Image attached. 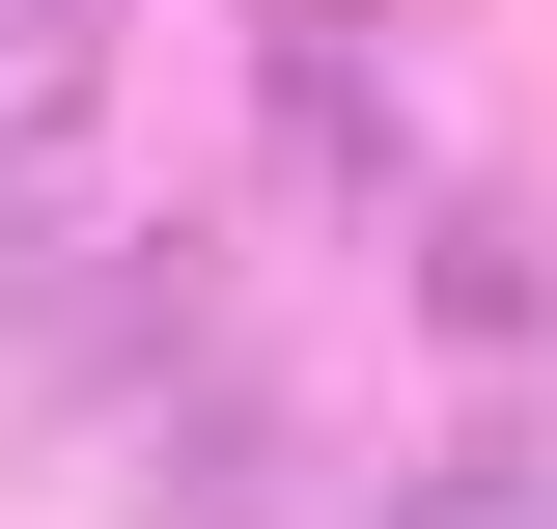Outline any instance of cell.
<instances>
[{"mask_svg": "<svg viewBox=\"0 0 557 529\" xmlns=\"http://www.w3.org/2000/svg\"><path fill=\"white\" fill-rule=\"evenodd\" d=\"M418 307L474 334V362H502V334H557V223H530V196H446V223H418Z\"/></svg>", "mask_w": 557, "mask_h": 529, "instance_id": "cell-2", "label": "cell"}, {"mask_svg": "<svg viewBox=\"0 0 557 529\" xmlns=\"http://www.w3.org/2000/svg\"><path fill=\"white\" fill-rule=\"evenodd\" d=\"M362 529H557V446H530V418H474V446H418Z\"/></svg>", "mask_w": 557, "mask_h": 529, "instance_id": "cell-3", "label": "cell"}, {"mask_svg": "<svg viewBox=\"0 0 557 529\" xmlns=\"http://www.w3.org/2000/svg\"><path fill=\"white\" fill-rule=\"evenodd\" d=\"M251 84H278V168H307L335 223H391V168H418V112L362 84V28H335V0H278V28H251Z\"/></svg>", "mask_w": 557, "mask_h": 529, "instance_id": "cell-1", "label": "cell"}]
</instances>
